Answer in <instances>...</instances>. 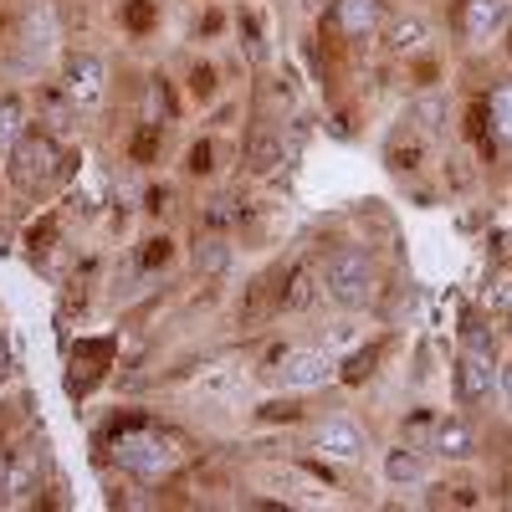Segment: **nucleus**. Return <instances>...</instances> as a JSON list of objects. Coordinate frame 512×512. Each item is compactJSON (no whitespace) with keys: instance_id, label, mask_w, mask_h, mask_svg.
<instances>
[{"instance_id":"obj_22","label":"nucleus","mask_w":512,"mask_h":512,"mask_svg":"<svg viewBox=\"0 0 512 512\" xmlns=\"http://www.w3.org/2000/svg\"><path fill=\"white\" fill-rule=\"evenodd\" d=\"M231 221H236V200H231V195H221V200L205 205V226H231Z\"/></svg>"},{"instance_id":"obj_16","label":"nucleus","mask_w":512,"mask_h":512,"mask_svg":"<svg viewBox=\"0 0 512 512\" xmlns=\"http://www.w3.org/2000/svg\"><path fill=\"white\" fill-rule=\"evenodd\" d=\"M425 41H431V26L415 21V16H405V21L390 26V47H395V52H420Z\"/></svg>"},{"instance_id":"obj_25","label":"nucleus","mask_w":512,"mask_h":512,"mask_svg":"<svg viewBox=\"0 0 512 512\" xmlns=\"http://www.w3.org/2000/svg\"><path fill=\"white\" fill-rule=\"evenodd\" d=\"M328 344H338V349H349V344H354V323H338V328L328 333Z\"/></svg>"},{"instance_id":"obj_11","label":"nucleus","mask_w":512,"mask_h":512,"mask_svg":"<svg viewBox=\"0 0 512 512\" xmlns=\"http://www.w3.org/2000/svg\"><path fill=\"white\" fill-rule=\"evenodd\" d=\"M487 123H492V139H497L502 149H512V77L492 88V98H487Z\"/></svg>"},{"instance_id":"obj_10","label":"nucleus","mask_w":512,"mask_h":512,"mask_svg":"<svg viewBox=\"0 0 512 512\" xmlns=\"http://www.w3.org/2000/svg\"><path fill=\"white\" fill-rule=\"evenodd\" d=\"M36 482H41L36 456H16V461L6 466V477H0V502H26V497L36 492Z\"/></svg>"},{"instance_id":"obj_8","label":"nucleus","mask_w":512,"mask_h":512,"mask_svg":"<svg viewBox=\"0 0 512 512\" xmlns=\"http://www.w3.org/2000/svg\"><path fill=\"white\" fill-rule=\"evenodd\" d=\"M507 21H512V0H466L461 31L472 36V41H492Z\"/></svg>"},{"instance_id":"obj_24","label":"nucleus","mask_w":512,"mask_h":512,"mask_svg":"<svg viewBox=\"0 0 512 512\" xmlns=\"http://www.w3.org/2000/svg\"><path fill=\"white\" fill-rule=\"evenodd\" d=\"M47 26H57L52 11H47V6H36V11H31V47H36V52H47Z\"/></svg>"},{"instance_id":"obj_21","label":"nucleus","mask_w":512,"mask_h":512,"mask_svg":"<svg viewBox=\"0 0 512 512\" xmlns=\"http://www.w3.org/2000/svg\"><path fill=\"white\" fill-rule=\"evenodd\" d=\"M236 384H241V369H236V364H221L216 374H205V379H200V390H221V395H231Z\"/></svg>"},{"instance_id":"obj_7","label":"nucleus","mask_w":512,"mask_h":512,"mask_svg":"<svg viewBox=\"0 0 512 512\" xmlns=\"http://www.w3.org/2000/svg\"><path fill=\"white\" fill-rule=\"evenodd\" d=\"M108 88V62L93 57V52H77L67 57V98L72 103H98Z\"/></svg>"},{"instance_id":"obj_3","label":"nucleus","mask_w":512,"mask_h":512,"mask_svg":"<svg viewBox=\"0 0 512 512\" xmlns=\"http://www.w3.org/2000/svg\"><path fill=\"white\" fill-rule=\"evenodd\" d=\"M338 374V359L328 349H292L277 359V384L282 390H318Z\"/></svg>"},{"instance_id":"obj_18","label":"nucleus","mask_w":512,"mask_h":512,"mask_svg":"<svg viewBox=\"0 0 512 512\" xmlns=\"http://www.w3.org/2000/svg\"><path fill=\"white\" fill-rule=\"evenodd\" d=\"M16 139H26V113L16 98H0V149H11Z\"/></svg>"},{"instance_id":"obj_20","label":"nucleus","mask_w":512,"mask_h":512,"mask_svg":"<svg viewBox=\"0 0 512 512\" xmlns=\"http://www.w3.org/2000/svg\"><path fill=\"white\" fill-rule=\"evenodd\" d=\"M410 118H415V128H441V123H446V103H441V98H420V103L410 108Z\"/></svg>"},{"instance_id":"obj_5","label":"nucleus","mask_w":512,"mask_h":512,"mask_svg":"<svg viewBox=\"0 0 512 512\" xmlns=\"http://www.w3.org/2000/svg\"><path fill=\"white\" fill-rule=\"evenodd\" d=\"M52 159H57V149L47 144V139H16L11 144V180L21 185V190H36L41 180L52 175Z\"/></svg>"},{"instance_id":"obj_4","label":"nucleus","mask_w":512,"mask_h":512,"mask_svg":"<svg viewBox=\"0 0 512 512\" xmlns=\"http://www.w3.org/2000/svg\"><path fill=\"white\" fill-rule=\"evenodd\" d=\"M492 395H497V364H492V354L466 349L456 359V400L461 405H487Z\"/></svg>"},{"instance_id":"obj_17","label":"nucleus","mask_w":512,"mask_h":512,"mask_svg":"<svg viewBox=\"0 0 512 512\" xmlns=\"http://www.w3.org/2000/svg\"><path fill=\"white\" fill-rule=\"evenodd\" d=\"M313 297H318V282H313V272H308V267H297V272L287 277V292H282V303L303 313V308H313Z\"/></svg>"},{"instance_id":"obj_9","label":"nucleus","mask_w":512,"mask_h":512,"mask_svg":"<svg viewBox=\"0 0 512 512\" xmlns=\"http://www.w3.org/2000/svg\"><path fill=\"white\" fill-rule=\"evenodd\" d=\"M431 451H436V456H446V461L472 456V451H477V431H472V420H461V415L441 420V425H436V441H431Z\"/></svg>"},{"instance_id":"obj_13","label":"nucleus","mask_w":512,"mask_h":512,"mask_svg":"<svg viewBox=\"0 0 512 512\" xmlns=\"http://www.w3.org/2000/svg\"><path fill=\"white\" fill-rule=\"evenodd\" d=\"M246 164H251V175H272L277 164H287V144L277 134H256L246 144Z\"/></svg>"},{"instance_id":"obj_2","label":"nucleus","mask_w":512,"mask_h":512,"mask_svg":"<svg viewBox=\"0 0 512 512\" xmlns=\"http://www.w3.org/2000/svg\"><path fill=\"white\" fill-rule=\"evenodd\" d=\"M118 461L128 466L134 477H164L169 466L180 461V446L169 441V436H154V431H139V436H128L118 446Z\"/></svg>"},{"instance_id":"obj_26","label":"nucleus","mask_w":512,"mask_h":512,"mask_svg":"<svg viewBox=\"0 0 512 512\" xmlns=\"http://www.w3.org/2000/svg\"><path fill=\"white\" fill-rule=\"evenodd\" d=\"M497 395H507V400H512V359H507V364H497Z\"/></svg>"},{"instance_id":"obj_19","label":"nucleus","mask_w":512,"mask_h":512,"mask_svg":"<svg viewBox=\"0 0 512 512\" xmlns=\"http://www.w3.org/2000/svg\"><path fill=\"white\" fill-rule=\"evenodd\" d=\"M461 338H466V349L492 354V323H487L482 313H466V318H461Z\"/></svg>"},{"instance_id":"obj_1","label":"nucleus","mask_w":512,"mask_h":512,"mask_svg":"<svg viewBox=\"0 0 512 512\" xmlns=\"http://www.w3.org/2000/svg\"><path fill=\"white\" fill-rule=\"evenodd\" d=\"M323 292H328V303H338L344 313H359L374 303V262H369V251H338L328 272H323Z\"/></svg>"},{"instance_id":"obj_12","label":"nucleus","mask_w":512,"mask_h":512,"mask_svg":"<svg viewBox=\"0 0 512 512\" xmlns=\"http://www.w3.org/2000/svg\"><path fill=\"white\" fill-rule=\"evenodd\" d=\"M379 16H384L379 0H338V26L349 36H369L379 26Z\"/></svg>"},{"instance_id":"obj_27","label":"nucleus","mask_w":512,"mask_h":512,"mask_svg":"<svg viewBox=\"0 0 512 512\" xmlns=\"http://www.w3.org/2000/svg\"><path fill=\"white\" fill-rule=\"evenodd\" d=\"M6 379H11V344L0 338V384H6Z\"/></svg>"},{"instance_id":"obj_14","label":"nucleus","mask_w":512,"mask_h":512,"mask_svg":"<svg viewBox=\"0 0 512 512\" xmlns=\"http://www.w3.org/2000/svg\"><path fill=\"white\" fill-rule=\"evenodd\" d=\"M231 267V241L226 236H205L200 246H195V272L200 277H221Z\"/></svg>"},{"instance_id":"obj_15","label":"nucleus","mask_w":512,"mask_h":512,"mask_svg":"<svg viewBox=\"0 0 512 512\" xmlns=\"http://www.w3.org/2000/svg\"><path fill=\"white\" fill-rule=\"evenodd\" d=\"M384 477H390L395 487L425 482V456L420 451H390V456H384Z\"/></svg>"},{"instance_id":"obj_6","label":"nucleus","mask_w":512,"mask_h":512,"mask_svg":"<svg viewBox=\"0 0 512 512\" xmlns=\"http://www.w3.org/2000/svg\"><path fill=\"white\" fill-rule=\"evenodd\" d=\"M313 451L318 456H333V461H359L369 446H364V431H359V425L354 420H323L318 425V431H313Z\"/></svg>"},{"instance_id":"obj_23","label":"nucleus","mask_w":512,"mask_h":512,"mask_svg":"<svg viewBox=\"0 0 512 512\" xmlns=\"http://www.w3.org/2000/svg\"><path fill=\"white\" fill-rule=\"evenodd\" d=\"M487 308H492V313H512V277H497V282L487 287Z\"/></svg>"}]
</instances>
